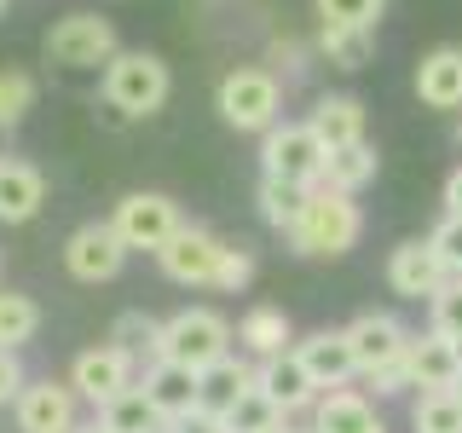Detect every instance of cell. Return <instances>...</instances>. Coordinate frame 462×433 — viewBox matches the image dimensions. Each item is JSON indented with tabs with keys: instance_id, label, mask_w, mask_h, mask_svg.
Segmentation results:
<instances>
[{
	"instance_id": "cell-19",
	"label": "cell",
	"mask_w": 462,
	"mask_h": 433,
	"mask_svg": "<svg viewBox=\"0 0 462 433\" xmlns=\"http://www.w3.org/2000/svg\"><path fill=\"white\" fill-rule=\"evenodd\" d=\"M47 202V180H41L35 162L23 156H0V220L6 226H29Z\"/></svg>"
},
{
	"instance_id": "cell-41",
	"label": "cell",
	"mask_w": 462,
	"mask_h": 433,
	"mask_svg": "<svg viewBox=\"0 0 462 433\" xmlns=\"http://www.w3.org/2000/svg\"><path fill=\"white\" fill-rule=\"evenodd\" d=\"M445 214H462V168L445 180Z\"/></svg>"
},
{
	"instance_id": "cell-29",
	"label": "cell",
	"mask_w": 462,
	"mask_h": 433,
	"mask_svg": "<svg viewBox=\"0 0 462 433\" xmlns=\"http://www.w3.org/2000/svg\"><path fill=\"white\" fill-rule=\"evenodd\" d=\"M283 428H289V410L272 393H260V387H249L237 399V410L226 416V433H283Z\"/></svg>"
},
{
	"instance_id": "cell-11",
	"label": "cell",
	"mask_w": 462,
	"mask_h": 433,
	"mask_svg": "<svg viewBox=\"0 0 462 433\" xmlns=\"http://www.w3.org/2000/svg\"><path fill=\"white\" fill-rule=\"evenodd\" d=\"M387 283H393V295H404V300H433L451 283V266L439 260V249H433L428 237H411L387 254Z\"/></svg>"
},
{
	"instance_id": "cell-40",
	"label": "cell",
	"mask_w": 462,
	"mask_h": 433,
	"mask_svg": "<svg viewBox=\"0 0 462 433\" xmlns=\"http://www.w3.org/2000/svg\"><path fill=\"white\" fill-rule=\"evenodd\" d=\"M168 433H226V422H214V416H185V422H168Z\"/></svg>"
},
{
	"instance_id": "cell-8",
	"label": "cell",
	"mask_w": 462,
	"mask_h": 433,
	"mask_svg": "<svg viewBox=\"0 0 462 433\" xmlns=\"http://www.w3.org/2000/svg\"><path fill=\"white\" fill-rule=\"evenodd\" d=\"M134 375H139V358L122 353L116 341H105V346H87V353H76V364H69V387H76L93 410H105L110 399H122L127 387H139Z\"/></svg>"
},
{
	"instance_id": "cell-2",
	"label": "cell",
	"mask_w": 462,
	"mask_h": 433,
	"mask_svg": "<svg viewBox=\"0 0 462 433\" xmlns=\"http://www.w3.org/2000/svg\"><path fill=\"white\" fill-rule=\"evenodd\" d=\"M214 110H220V122L237 127V134H266V127H278V115H283V81L272 76V69H260V64H237V69L220 76Z\"/></svg>"
},
{
	"instance_id": "cell-39",
	"label": "cell",
	"mask_w": 462,
	"mask_h": 433,
	"mask_svg": "<svg viewBox=\"0 0 462 433\" xmlns=\"http://www.w3.org/2000/svg\"><path fill=\"white\" fill-rule=\"evenodd\" d=\"M272 58H278V64L289 69V76H300V69H307V64H300V58H307V52H300V41H272Z\"/></svg>"
},
{
	"instance_id": "cell-6",
	"label": "cell",
	"mask_w": 462,
	"mask_h": 433,
	"mask_svg": "<svg viewBox=\"0 0 462 433\" xmlns=\"http://www.w3.org/2000/svg\"><path fill=\"white\" fill-rule=\"evenodd\" d=\"M324 139L312 134L307 122H278L260 134V173H278V180H295V185H324Z\"/></svg>"
},
{
	"instance_id": "cell-14",
	"label": "cell",
	"mask_w": 462,
	"mask_h": 433,
	"mask_svg": "<svg viewBox=\"0 0 462 433\" xmlns=\"http://www.w3.org/2000/svg\"><path fill=\"white\" fill-rule=\"evenodd\" d=\"M295 358L307 364V375L318 382V393H329V387H353V375H358V358H353L346 329H312V336H300Z\"/></svg>"
},
{
	"instance_id": "cell-4",
	"label": "cell",
	"mask_w": 462,
	"mask_h": 433,
	"mask_svg": "<svg viewBox=\"0 0 462 433\" xmlns=\"http://www.w3.org/2000/svg\"><path fill=\"white\" fill-rule=\"evenodd\" d=\"M231 341H237V329L214 307H185V312L162 318V358H173L185 370H208L220 358H231Z\"/></svg>"
},
{
	"instance_id": "cell-10",
	"label": "cell",
	"mask_w": 462,
	"mask_h": 433,
	"mask_svg": "<svg viewBox=\"0 0 462 433\" xmlns=\"http://www.w3.org/2000/svg\"><path fill=\"white\" fill-rule=\"evenodd\" d=\"M127 243L116 237V226L110 220H87L69 231V243H64V266H69V278L76 283H110L116 272L127 266Z\"/></svg>"
},
{
	"instance_id": "cell-1",
	"label": "cell",
	"mask_w": 462,
	"mask_h": 433,
	"mask_svg": "<svg viewBox=\"0 0 462 433\" xmlns=\"http://www.w3.org/2000/svg\"><path fill=\"white\" fill-rule=\"evenodd\" d=\"M358 237H365V214H358V197L329 191V185H312L307 208H300L295 231H289L295 254H307V260H336V254L353 249Z\"/></svg>"
},
{
	"instance_id": "cell-22",
	"label": "cell",
	"mask_w": 462,
	"mask_h": 433,
	"mask_svg": "<svg viewBox=\"0 0 462 433\" xmlns=\"http://www.w3.org/2000/svg\"><path fill=\"white\" fill-rule=\"evenodd\" d=\"M307 127L324 139V151H346V144L365 139V105L353 93H324L307 115Z\"/></svg>"
},
{
	"instance_id": "cell-36",
	"label": "cell",
	"mask_w": 462,
	"mask_h": 433,
	"mask_svg": "<svg viewBox=\"0 0 462 433\" xmlns=\"http://www.w3.org/2000/svg\"><path fill=\"white\" fill-rule=\"evenodd\" d=\"M249 278H254V254L243 249V243H231L226 260H220V278H214V289H220V295H231V289H243Z\"/></svg>"
},
{
	"instance_id": "cell-18",
	"label": "cell",
	"mask_w": 462,
	"mask_h": 433,
	"mask_svg": "<svg viewBox=\"0 0 462 433\" xmlns=\"http://www.w3.org/2000/svg\"><path fill=\"white\" fill-rule=\"evenodd\" d=\"M254 387H260V393H272L289 416H300V410H312V404H318V382L307 375V364L295 358V346L278 353V358H260V364H254Z\"/></svg>"
},
{
	"instance_id": "cell-35",
	"label": "cell",
	"mask_w": 462,
	"mask_h": 433,
	"mask_svg": "<svg viewBox=\"0 0 462 433\" xmlns=\"http://www.w3.org/2000/svg\"><path fill=\"white\" fill-rule=\"evenodd\" d=\"M428 243L439 249L445 266H451V278H462V214H445V220L428 231Z\"/></svg>"
},
{
	"instance_id": "cell-20",
	"label": "cell",
	"mask_w": 462,
	"mask_h": 433,
	"mask_svg": "<svg viewBox=\"0 0 462 433\" xmlns=\"http://www.w3.org/2000/svg\"><path fill=\"white\" fill-rule=\"evenodd\" d=\"M416 98L428 110H462V47H433L416 64Z\"/></svg>"
},
{
	"instance_id": "cell-16",
	"label": "cell",
	"mask_w": 462,
	"mask_h": 433,
	"mask_svg": "<svg viewBox=\"0 0 462 433\" xmlns=\"http://www.w3.org/2000/svg\"><path fill=\"white\" fill-rule=\"evenodd\" d=\"M254 387V364L249 358H220V364H208V370H197V410L202 416H214V422H226L231 410H237V399Z\"/></svg>"
},
{
	"instance_id": "cell-43",
	"label": "cell",
	"mask_w": 462,
	"mask_h": 433,
	"mask_svg": "<svg viewBox=\"0 0 462 433\" xmlns=\"http://www.w3.org/2000/svg\"><path fill=\"white\" fill-rule=\"evenodd\" d=\"M283 433H312V422H307V428H283Z\"/></svg>"
},
{
	"instance_id": "cell-45",
	"label": "cell",
	"mask_w": 462,
	"mask_h": 433,
	"mask_svg": "<svg viewBox=\"0 0 462 433\" xmlns=\"http://www.w3.org/2000/svg\"><path fill=\"white\" fill-rule=\"evenodd\" d=\"M457 393H462V382H457Z\"/></svg>"
},
{
	"instance_id": "cell-46",
	"label": "cell",
	"mask_w": 462,
	"mask_h": 433,
	"mask_svg": "<svg viewBox=\"0 0 462 433\" xmlns=\"http://www.w3.org/2000/svg\"><path fill=\"white\" fill-rule=\"evenodd\" d=\"M457 139H462V134H457Z\"/></svg>"
},
{
	"instance_id": "cell-12",
	"label": "cell",
	"mask_w": 462,
	"mask_h": 433,
	"mask_svg": "<svg viewBox=\"0 0 462 433\" xmlns=\"http://www.w3.org/2000/svg\"><path fill=\"white\" fill-rule=\"evenodd\" d=\"M76 387L69 382H29L23 393H18V404H12V410H18V433H76L81 422H76Z\"/></svg>"
},
{
	"instance_id": "cell-30",
	"label": "cell",
	"mask_w": 462,
	"mask_h": 433,
	"mask_svg": "<svg viewBox=\"0 0 462 433\" xmlns=\"http://www.w3.org/2000/svg\"><path fill=\"white\" fill-rule=\"evenodd\" d=\"M41 329V307L29 295H18V289H0V346H29Z\"/></svg>"
},
{
	"instance_id": "cell-15",
	"label": "cell",
	"mask_w": 462,
	"mask_h": 433,
	"mask_svg": "<svg viewBox=\"0 0 462 433\" xmlns=\"http://www.w3.org/2000/svg\"><path fill=\"white\" fill-rule=\"evenodd\" d=\"M144 399L162 410V422H185V416H197V370L173 364V358H151L139 375Z\"/></svg>"
},
{
	"instance_id": "cell-5",
	"label": "cell",
	"mask_w": 462,
	"mask_h": 433,
	"mask_svg": "<svg viewBox=\"0 0 462 433\" xmlns=\"http://www.w3.org/2000/svg\"><path fill=\"white\" fill-rule=\"evenodd\" d=\"M110 226H116V237H122L127 249L162 254L168 243L185 231V214H180V202H173V197H162V191H127L122 202H116Z\"/></svg>"
},
{
	"instance_id": "cell-44",
	"label": "cell",
	"mask_w": 462,
	"mask_h": 433,
	"mask_svg": "<svg viewBox=\"0 0 462 433\" xmlns=\"http://www.w3.org/2000/svg\"><path fill=\"white\" fill-rule=\"evenodd\" d=\"M0 12H6V0H0Z\"/></svg>"
},
{
	"instance_id": "cell-27",
	"label": "cell",
	"mask_w": 462,
	"mask_h": 433,
	"mask_svg": "<svg viewBox=\"0 0 462 433\" xmlns=\"http://www.w3.org/2000/svg\"><path fill=\"white\" fill-rule=\"evenodd\" d=\"M98 416H105V428H110V433H168L162 410L144 399V387H127V393H122V399H110Z\"/></svg>"
},
{
	"instance_id": "cell-28",
	"label": "cell",
	"mask_w": 462,
	"mask_h": 433,
	"mask_svg": "<svg viewBox=\"0 0 462 433\" xmlns=\"http://www.w3.org/2000/svg\"><path fill=\"white\" fill-rule=\"evenodd\" d=\"M411 428H416V433H462V393H457V387L416 393V404H411Z\"/></svg>"
},
{
	"instance_id": "cell-38",
	"label": "cell",
	"mask_w": 462,
	"mask_h": 433,
	"mask_svg": "<svg viewBox=\"0 0 462 433\" xmlns=\"http://www.w3.org/2000/svg\"><path fill=\"white\" fill-rule=\"evenodd\" d=\"M29 387V375H23V358L12 353V346H0V404H18V393Z\"/></svg>"
},
{
	"instance_id": "cell-25",
	"label": "cell",
	"mask_w": 462,
	"mask_h": 433,
	"mask_svg": "<svg viewBox=\"0 0 462 433\" xmlns=\"http://www.w3.org/2000/svg\"><path fill=\"white\" fill-rule=\"evenodd\" d=\"M318 52H324L336 69H365L375 58V29H365V23H324L318 29Z\"/></svg>"
},
{
	"instance_id": "cell-9",
	"label": "cell",
	"mask_w": 462,
	"mask_h": 433,
	"mask_svg": "<svg viewBox=\"0 0 462 433\" xmlns=\"http://www.w3.org/2000/svg\"><path fill=\"white\" fill-rule=\"evenodd\" d=\"M226 249H231V243H220L208 226H185L180 237H173L168 249L156 254V266H162V278H168V283H185V289H214Z\"/></svg>"
},
{
	"instance_id": "cell-24",
	"label": "cell",
	"mask_w": 462,
	"mask_h": 433,
	"mask_svg": "<svg viewBox=\"0 0 462 433\" xmlns=\"http://www.w3.org/2000/svg\"><path fill=\"white\" fill-rule=\"evenodd\" d=\"M375 168H382L375 144H370V139H358V144H346V151H329V162H324V185H329V191L358 197V191H365V185L375 180Z\"/></svg>"
},
{
	"instance_id": "cell-42",
	"label": "cell",
	"mask_w": 462,
	"mask_h": 433,
	"mask_svg": "<svg viewBox=\"0 0 462 433\" xmlns=\"http://www.w3.org/2000/svg\"><path fill=\"white\" fill-rule=\"evenodd\" d=\"M76 433H110V428H105V416H93V422H81Z\"/></svg>"
},
{
	"instance_id": "cell-31",
	"label": "cell",
	"mask_w": 462,
	"mask_h": 433,
	"mask_svg": "<svg viewBox=\"0 0 462 433\" xmlns=\"http://www.w3.org/2000/svg\"><path fill=\"white\" fill-rule=\"evenodd\" d=\"M110 341L122 346V353H134L139 364L144 358H162V324H156L151 312H122L116 329H110Z\"/></svg>"
},
{
	"instance_id": "cell-7",
	"label": "cell",
	"mask_w": 462,
	"mask_h": 433,
	"mask_svg": "<svg viewBox=\"0 0 462 433\" xmlns=\"http://www.w3.org/2000/svg\"><path fill=\"white\" fill-rule=\"evenodd\" d=\"M116 52H122L116 47V29L98 12H69V18H58L47 29V64H58V69H98Z\"/></svg>"
},
{
	"instance_id": "cell-23",
	"label": "cell",
	"mask_w": 462,
	"mask_h": 433,
	"mask_svg": "<svg viewBox=\"0 0 462 433\" xmlns=\"http://www.w3.org/2000/svg\"><path fill=\"white\" fill-rule=\"evenodd\" d=\"M237 346L243 353H254V364L260 358H278V353H289V312L283 307H249L243 312V324H237Z\"/></svg>"
},
{
	"instance_id": "cell-3",
	"label": "cell",
	"mask_w": 462,
	"mask_h": 433,
	"mask_svg": "<svg viewBox=\"0 0 462 433\" xmlns=\"http://www.w3.org/2000/svg\"><path fill=\"white\" fill-rule=\"evenodd\" d=\"M98 93H105V105L122 110V115H156L168 105V93H173V76H168V64L156 52L139 47V52H116L110 58Z\"/></svg>"
},
{
	"instance_id": "cell-34",
	"label": "cell",
	"mask_w": 462,
	"mask_h": 433,
	"mask_svg": "<svg viewBox=\"0 0 462 433\" xmlns=\"http://www.w3.org/2000/svg\"><path fill=\"white\" fill-rule=\"evenodd\" d=\"M382 6H387V0H318V18H324V23H365V29H375Z\"/></svg>"
},
{
	"instance_id": "cell-17",
	"label": "cell",
	"mask_w": 462,
	"mask_h": 433,
	"mask_svg": "<svg viewBox=\"0 0 462 433\" xmlns=\"http://www.w3.org/2000/svg\"><path fill=\"white\" fill-rule=\"evenodd\" d=\"M312 433H387V422L375 416L370 393L358 387H329L312 404Z\"/></svg>"
},
{
	"instance_id": "cell-33",
	"label": "cell",
	"mask_w": 462,
	"mask_h": 433,
	"mask_svg": "<svg viewBox=\"0 0 462 433\" xmlns=\"http://www.w3.org/2000/svg\"><path fill=\"white\" fill-rule=\"evenodd\" d=\"M428 329H439L445 341H462V278H451L428 300Z\"/></svg>"
},
{
	"instance_id": "cell-13",
	"label": "cell",
	"mask_w": 462,
	"mask_h": 433,
	"mask_svg": "<svg viewBox=\"0 0 462 433\" xmlns=\"http://www.w3.org/2000/svg\"><path fill=\"white\" fill-rule=\"evenodd\" d=\"M346 341H353L358 375H375L382 364L404 358V346H411V329H404L393 312H358L353 324H346Z\"/></svg>"
},
{
	"instance_id": "cell-37",
	"label": "cell",
	"mask_w": 462,
	"mask_h": 433,
	"mask_svg": "<svg viewBox=\"0 0 462 433\" xmlns=\"http://www.w3.org/2000/svg\"><path fill=\"white\" fill-rule=\"evenodd\" d=\"M365 382L375 387V393H411V387H416V375H411V346H404V358L382 364L375 375H365Z\"/></svg>"
},
{
	"instance_id": "cell-21",
	"label": "cell",
	"mask_w": 462,
	"mask_h": 433,
	"mask_svg": "<svg viewBox=\"0 0 462 433\" xmlns=\"http://www.w3.org/2000/svg\"><path fill=\"white\" fill-rule=\"evenodd\" d=\"M411 375H416V393L457 387V382H462V353H457V341H445L439 329L411 336Z\"/></svg>"
},
{
	"instance_id": "cell-26",
	"label": "cell",
	"mask_w": 462,
	"mask_h": 433,
	"mask_svg": "<svg viewBox=\"0 0 462 433\" xmlns=\"http://www.w3.org/2000/svg\"><path fill=\"white\" fill-rule=\"evenodd\" d=\"M307 185H295V180H278V173H260V220L266 226H278V231H295L300 220V208H307Z\"/></svg>"
},
{
	"instance_id": "cell-32",
	"label": "cell",
	"mask_w": 462,
	"mask_h": 433,
	"mask_svg": "<svg viewBox=\"0 0 462 433\" xmlns=\"http://www.w3.org/2000/svg\"><path fill=\"white\" fill-rule=\"evenodd\" d=\"M29 110H35V76L0 69V127H18Z\"/></svg>"
}]
</instances>
